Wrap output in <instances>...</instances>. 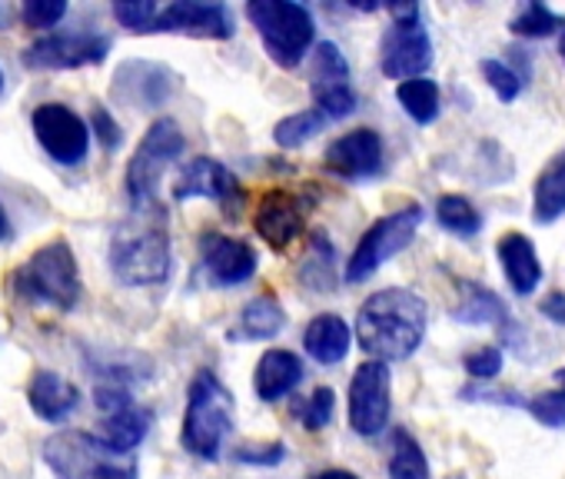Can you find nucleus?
<instances>
[{
  "mask_svg": "<svg viewBox=\"0 0 565 479\" xmlns=\"http://www.w3.org/2000/svg\"><path fill=\"white\" fill-rule=\"evenodd\" d=\"M429 310L426 300L413 290H380L356 313V340L376 363H403L409 360L426 337Z\"/></svg>",
  "mask_w": 565,
  "mask_h": 479,
  "instance_id": "1",
  "label": "nucleus"
},
{
  "mask_svg": "<svg viewBox=\"0 0 565 479\" xmlns=\"http://www.w3.org/2000/svg\"><path fill=\"white\" fill-rule=\"evenodd\" d=\"M170 233L157 206H134V216L110 240V270L127 287H153L170 277Z\"/></svg>",
  "mask_w": 565,
  "mask_h": 479,
  "instance_id": "2",
  "label": "nucleus"
},
{
  "mask_svg": "<svg viewBox=\"0 0 565 479\" xmlns=\"http://www.w3.org/2000/svg\"><path fill=\"white\" fill-rule=\"evenodd\" d=\"M11 290L34 307H54V310H74L84 297L77 257L67 240H51L41 247L18 274L11 277Z\"/></svg>",
  "mask_w": 565,
  "mask_h": 479,
  "instance_id": "3",
  "label": "nucleus"
},
{
  "mask_svg": "<svg viewBox=\"0 0 565 479\" xmlns=\"http://www.w3.org/2000/svg\"><path fill=\"white\" fill-rule=\"evenodd\" d=\"M230 429H233V396L216 380V373L200 370L186 390L180 443L186 453L200 459H220V449Z\"/></svg>",
  "mask_w": 565,
  "mask_h": 479,
  "instance_id": "4",
  "label": "nucleus"
},
{
  "mask_svg": "<svg viewBox=\"0 0 565 479\" xmlns=\"http://www.w3.org/2000/svg\"><path fill=\"white\" fill-rule=\"evenodd\" d=\"M246 18L256 28L269 61L279 64L282 71L297 67L313 47L317 24L303 4H290V0H253L246 8Z\"/></svg>",
  "mask_w": 565,
  "mask_h": 479,
  "instance_id": "5",
  "label": "nucleus"
},
{
  "mask_svg": "<svg viewBox=\"0 0 565 479\" xmlns=\"http://www.w3.org/2000/svg\"><path fill=\"white\" fill-rule=\"evenodd\" d=\"M44 459L57 479H137V462L114 453L94 433H61L44 443Z\"/></svg>",
  "mask_w": 565,
  "mask_h": 479,
  "instance_id": "6",
  "label": "nucleus"
},
{
  "mask_svg": "<svg viewBox=\"0 0 565 479\" xmlns=\"http://www.w3.org/2000/svg\"><path fill=\"white\" fill-rule=\"evenodd\" d=\"M423 223V206L409 203L403 210H393L380 216L356 244L350 264H347V284H366L386 260H393L399 251L413 244V236Z\"/></svg>",
  "mask_w": 565,
  "mask_h": 479,
  "instance_id": "7",
  "label": "nucleus"
},
{
  "mask_svg": "<svg viewBox=\"0 0 565 479\" xmlns=\"http://www.w3.org/2000/svg\"><path fill=\"white\" fill-rule=\"evenodd\" d=\"M393 24L383 34L380 44V67L393 81H413L423 77L433 64V41L423 24V14L416 4L390 8Z\"/></svg>",
  "mask_w": 565,
  "mask_h": 479,
  "instance_id": "8",
  "label": "nucleus"
},
{
  "mask_svg": "<svg viewBox=\"0 0 565 479\" xmlns=\"http://www.w3.org/2000/svg\"><path fill=\"white\" fill-rule=\"evenodd\" d=\"M183 147H186V140H183V130L177 127V120L160 117L150 124L134 160L127 163V193H130L134 206H153L160 177L183 153Z\"/></svg>",
  "mask_w": 565,
  "mask_h": 479,
  "instance_id": "9",
  "label": "nucleus"
},
{
  "mask_svg": "<svg viewBox=\"0 0 565 479\" xmlns=\"http://www.w3.org/2000/svg\"><path fill=\"white\" fill-rule=\"evenodd\" d=\"M38 143L47 150L51 160L61 167H77L87 160L90 150V127L84 124L81 114H74L64 104H41L31 117Z\"/></svg>",
  "mask_w": 565,
  "mask_h": 479,
  "instance_id": "10",
  "label": "nucleus"
},
{
  "mask_svg": "<svg viewBox=\"0 0 565 479\" xmlns=\"http://www.w3.org/2000/svg\"><path fill=\"white\" fill-rule=\"evenodd\" d=\"M390 366L366 360L363 366H356L353 380H350V426L360 436H376L386 429L390 423Z\"/></svg>",
  "mask_w": 565,
  "mask_h": 479,
  "instance_id": "11",
  "label": "nucleus"
},
{
  "mask_svg": "<svg viewBox=\"0 0 565 479\" xmlns=\"http://www.w3.org/2000/svg\"><path fill=\"white\" fill-rule=\"evenodd\" d=\"M110 54V38L104 34H51L24 51V67L31 71H77L94 67Z\"/></svg>",
  "mask_w": 565,
  "mask_h": 479,
  "instance_id": "12",
  "label": "nucleus"
},
{
  "mask_svg": "<svg viewBox=\"0 0 565 479\" xmlns=\"http://www.w3.org/2000/svg\"><path fill=\"white\" fill-rule=\"evenodd\" d=\"M150 31L160 34H186V38H206V41H226L233 38V18L223 4H203V0H177L157 11Z\"/></svg>",
  "mask_w": 565,
  "mask_h": 479,
  "instance_id": "13",
  "label": "nucleus"
},
{
  "mask_svg": "<svg viewBox=\"0 0 565 479\" xmlns=\"http://www.w3.org/2000/svg\"><path fill=\"white\" fill-rule=\"evenodd\" d=\"M256 251L246 240L223 236V233H203L200 236V267L210 277L213 287H239L256 274Z\"/></svg>",
  "mask_w": 565,
  "mask_h": 479,
  "instance_id": "14",
  "label": "nucleus"
},
{
  "mask_svg": "<svg viewBox=\"0 0 565 479\" xmlns=\"http://www.w3.org/2000/svg\"><path fill=\"white\" fill-rule=\"evenodd\" d=\"M303 213H307V206H303V200L297 193L269 190L256 206L253 226L273 251H287L294 240L303 233Z\"/></svg>",
  "mask_w": 565,
  "mask_h": 479,
  "instance_id": "15",
  "label": "nucleus"
},
{
  "mask_svg": "<svg viewBox=\"0 0 565 479\" xmlns=\"http://www.w3.org/2000/svg\"><path fill=\"white\" fill-rule=\"evenodd\" d=\"M383 167V137L370 127L350 130L327 150V170L343 180H366Z\"/></svg>",
  "mask_w": 565,
  "mask_h": 479,
  "instance_id": "16",
  "label": "nucleus"
},
{
  "mask_svg": "<svg viewBox=\"0 0 565 479\" xmlns=\"http://www.w3.org/2000/svg\"><path fill=\"white\" fill-rule=\"evenodd\" d=\"M173 196L177 200L206 196V200H216V203H230V200L239 196V180H236V173L226 163H220L213 157H193L180 170Z\"/></svg>",
  "mask_w": 565,
  "mask_h": 479,
  "instance_id": "17",
  "label": "nucleus"
},
{
  "mask_svg": "<svg viewBox=\"0 0 565 479\" xmlns=\"http://www.w3.org/2000/svg\"><path fill=\"white\" fill-rule=\"evenodd\" d=\"M495 254H499V264H502V274H505L512 294H519V297L535 294V287L542 284V264H539L532 240L525 233H505V236H499Z\"/></svg>",
  "mask_w": 565,
  "mask_h": 479,
  "instance_id": "18",
  "label": "nucleus"
},
{
  "mask_svg": "<svg viewBox=\"0 0 565 479\" xmlns=\"http://www.w3.org/2000/svg\"><path fill=\"white\" fill-rule=\"evenodd\" d=\"M303 380V360L290 350H266L253 370V390L263 403H276L294 393Z\"/></svg>",
  "mask_w": 565,
  "mask_h": 479,
  "instance_id": "19",
  "label": "nucleus"
},
{
  "mask_svg": "<svg viewBox=\"0 0 565 479\" xmlns=\"http://www.w3.org/2000/svg\"><path fill=\"white\" fill-rule=\"evenodd\" d=\"M28 403L44 423H64L81 406V390L51 370H38L28 386Z\"/></svg>",
  "mask_w": 565,
  "mask_h": 479,
  "instance_id": "20",
  "label": "nucleus"
},
{
  "mask_svg": "<svg viewBox=\"0 0 565 479\" xmlns=\"http://www.w3.org/2000/svg\"><path fill=\"white\" fill-rule=\"evenodd\" d=\"M350 343H353V333H350V323L337 313H320L313 317V323L307 327L303 333V347L307 353L323 363V366H333V363H343L347 353H350Z\"/></svg>",
  "mask_w": 565,
  "mask_h": 479,
  "instance_id": "21",
  "label": "nucleus"
},
{
  "mask_svg": "<svg viewBox=\"0 0 565 479\" xmlns=\"http://www.w3.org/2000/svg\"><path fill=\"white\" fill-rule=\"evenodd\" d=\"M565 213V147L545 163V170L535 180L532 190V220L535 223H555Z\"/></svg>",
  "mask_w": 565,
  "mask_h": 479,
  "instance_id": "22",
  "label": "nucleus"
},
{
  "mask_svg": "<svg viewBox=\"0 0 565 479\" xmlns=\"http://www.w3.org/2000/svg\"><path fill=\"white\" fill-rule=\"evenodd\" d=\"M150 423H153V413H150V409H143V406H127V409L107 416L94 436H97L104 446H110L114 453H127V456H130V453L143 443V436L150 433Z\"/></svg>",
  "mask_w": 565,
  "mask_h": 479,
  "instance_id": "23",
  "label": "nucleus"
},
{
  "mask_svg": "<svg viewBox=\"0 0 565 479\" xmlns=\"http://www.w3.org/2000/svg\"><path fill=\"white\" fill-rule=\"evenodd\" d=\"M282 327H287V310L279 307V300L273 294H263L243 307L233 337L236 340H273L282 333Z\"/></svg>",
  "mask_w": 565,
  "mask_h": 479,
  "instance_id": "24",
  "label": "nucleus"
},
{
  "mask_svg": "<svg viewBox=\"0 0 565 479\" xmlns=\"http://www.w3.org/2000/svg\"><path fill=\"white\" fill-rule=\"evenodd\" d=\"M313 110L330 120H343L356 110V91L350 77H313Z\"/></svg>",
  "mask_w": 565,
  "mask_h": 479,
  "instance_id": "25",
  "label": "nucleus"
},
{
  "mask_svg": "<svg viewBox=\"0 0 565 479\" xmlns=\"http://www.w3.org/2000/svg\"><path fill=\"white\" fill-rule=\"evenodd\" d=\"M396 100L416 124H433L439 117V84L429 77H413L396 87Z\"/></svg>",
  "mask_w": 565,
  "mask_h": 479,
  "instance_id": "26",
  "label": "nucleus"
},
{
  "mask_svg": "<svg viewBox=\"0 0 565 479\" xmlns=\"http://www.w3.org/2000/svg\"><path fill=\"white\" fill-rule=\"evenodd\" d=\"M462 290H466L462 304L452 310V317L459 323H502L505 320V307H502V300L492 290L476 287V284H469Z\"/></svg>",
  "mask_w": 565,
  "mask_h": 479,
  "instance_id": "27",
  "label": "nucleus"
},
{
  "mask_svg": "<svg viewBox=\"0 0 565 479\" xmlns=\"http://www.w3.org/2000/svg\"><path fill=\"white\" fill-rule=\"evenodd\" d=\"M327 127V117L320 110H300V114H290L282 117L276 127H273V140L282 147V150H297L303 143H310L320 130Z\"/></svg>",
  "mask_w": 565,
  "mask_h": 479,
  "instance_id": "28",
  "label": "nucleus"
},
{
  "mask_svg": "<svg viewBox=\"0 0 565 479\" xmlns=\"http://www.w3.org/2000/svg\"><path fill=\"white\" fill-rule=\"evenodd\" d=\"M436 220H439L443 230H449V233H456V236H476V233L482 230L479 210H476L466 196H459V193L439 196V203H436Z\"/></svg>",
  "mask_w": 565,
  "mask_h": 479,
  "instance_id": "29",
  "label": "nucleus"
},
{
  "mask_svg": "<svg viewBox=\"0 0 565 479\" xmlns=\"http://www.w3.org/2000/svg\"><path fill=\"white\" fill-rule=\"evenodd\" d=\"M390 479H429V462L423 446L409 433L393 436V456H390Z\"/></svg>",
  "mask_w": 565,
  "mask_h": 479,
  "instance_id": "30",
  "label": "nucleus"
},
{
  "mask_svg": "<svg viewBox=\"0 0 565 479\" xmlns=\"http://www.w3.org/2000/svg\"><path fill=\"white\" fill-rule=\"evenodd\" d=\"M509 31L519 34V38H548L555 31H565V18L548 11L545 4H535V0H529V4H522L515 11V18L509 21Z\"/></svg>",
  "mask_w": 565,
  "mask_h": 479,
  "instance_id": "31",
  "label": "nucleus"
},
{
  "mask_svg": "<svg viewBox=\"0 0 565 479\" xmlns=\"http://www.w3.org/2000/svg\"><path fill=\"white\" fill-rule=\"evenodd\" d=\"M542 426L548 429H565V370L558 373V386L555 390H545L532 400L522 403Z\"/></svg>",
  "mask_w": 565,
  "mask_h": 479,
  "instance_id": "32",
  "label": "nucleus"
},
{
  "mask_svg": "<svg viewBox=\"0 0 565 479\" xmlns=\"http://www.w3.org/2000/svg\"><path fill=\"white\" fill-rule=\"evenodd\" d=\"M333 409H337V393H333L330 386H317V390L310 393V400H303L300 406H294V416H300L303 429L317 433V429L330 426Z\"/></svg>",
  "mask_w": 565,
  "mask_h": 479,
  "instance_id": "33",
  "label": "nucleus"
},
{
  "mask_svg": "<svg viewBox=\"0 0 565 479\" xmlns=\"http://www.w3.org/2000/svg\"><path fill=\"white\" fill-rule=\"evenodd\" d=\"M310 274H320V290H333V247L327 233H313V244L303 264V280H310Z\"/></svg>",
  "mask_w": 565,
  "mask_h": 479,
  "instance_id": "34",
  "label": "nucleus"
},
{
  "mask_svg": "<svg viewBox=\"0 0 565 479\" xmlns=\"http://www.w3.org/2000/svg\"><path fill=\"white\" fill-rule=\"evenodd\" d=\"M479 71H482V77L489 81V87L495 91V97L502 100V104H512L515 97H519V91H522V77L515 74V71H509L502 61H482L479 64Z\"/></svg>",
  "mask_w": 565,
  "mask_h": 479,
  "instance_id": "35",
  "label": "nucleus"
},
{
  "mask_svg": "<svg viewBox=\"0 0 565 479\" xmlns=\"http://www.w3.org/2000/svg\"><path fill=\"white\" fill-rule=\"evenodd\" d=\"M157 11H160V8L153 4V0H120V4H114V18H117L127 31H150Z\"/></svg>",
  "mask_w": 565,
  "mask_h": 479,
  "instance_id": "36",
  "label": "nucleus"
},
{
  "mask_svg": "<svg viewBox=\"0 0 565 479\" xmlns=\"http://www.w3.org/2000/svg\"><path fill=\"white\" fill-rule=\"evenodd\" d=\"M67 14L64 0H28L24 4V24L28 28H57Z\"/></svg>",
  "mask_w": 565,
  "mask_h": 479,
  "instance_id": "37",
  "label": "nucleus"
},
{
  "mask_svg": "<svg viewBox=\"0 0 565 479\" xmlns=\"http://www.w3.org/2000/svg\"><path fill=\"white\" fill-rule=\"evenodd\" d=\"M462 366H466V373L476 376V380H495L499 370H502V350H499V347H482V350L469 353V356L462 360Z\"/></svg>",
  "mask_w": 565,
  "mask_h": 479,
  "instance_id": "38",
  "label": "nucleus"
},
{
  "mask_svg": "<svg viewBox=\"0 0 565 479\" xmlns=\"http://www.w3.org/2000/svg\"><path fill=\"white\" fill-rule=\"evenodd\" d=\"M282 456H287V446H282L279 439H273V443H259V446H239L236 449V462H246V466H276Z\"/></svg>",
  "mask_w": 565,
  "mask_h": 479,
  "instance_id": "39",
  "label": "nucleus"
},
{
  "mask_svg": "<svg viewBox=\"0 0 565 479\" xmlns=\"http://www.w3.org/2000/svg\"><path fill=\"white\" fill-rule=\"evenodd\" d=\"M90 134H97L100 137V143H104V150H117L120 143H124V134H120V127H117V120L104 110V107H97L94 114H90Z\"/></svg>",
  "mask_w": 565,
  "mask_h": 479,
  "instance_id": "40",
  "label": "nucleus"
},
{
  "mask_svg": "<svg viewBox=\"0 0 565 479\" xmlns=\"http://www.w3.org/2000/svg\"><path fill=\"white\" fill-rule=\"evenodd\" d=\"M94 403H97V409H104L107 416H114V413H120V409H127V406H134V400H130V393L124 390V386H97L94 390Z\"/></svg>",
  "mask_w": 565,
  "mask_h": 479,
  "instance_id": "41",
  "label": "nucleus"
},
{
  "mask_svg": "<svg viewBox=\"0 0 565 479\" xmlns=\"http://www.w3.org/2000/svg\"><path fill=\"white\" fill-rule=\"evenodd\" d=\"M539 313L548 317L552 323L565 327V290H552V294L539 304Z\"/></svg>",
  "mask_w": 565,
  "mask_h": 479,
  "instance_id": "42",
  "label": "nucleus"
},
{
  "mask_svg": "<svg viewBox=\"0 0 565 479\" xmlns=\"http://www.w3.org/2000/svg\"><path fill=\"white\" fill-rule=\"evenodd\" d=\"M11 236H14V230H11V216H8L4 203H0V244H8Z\"/></svg>",
  "mask_w": 565,
  "mask_h": 479,
  "instance_id": "43",
  "label": "nucleus"
},
{
  "mask_svg": "<svg viewBox=\"0 0 565 479\" xmlns=\"http://www.w3.org/2000/svg\"><path fill=\"white\" fill-rule=\"evenodd\" d=\"M313 479H360V476L350 472V469H323V472H317Z\"/></svg>",
  "mask_w": 565,
  "mask_h": 479,
  "instance_id": "44",
  "label": "nucleus"
},
{
  "mask_svg": "<svg viewBox=\"0 0 565 479\" xmlns=\"http://www.w3.org/2000/svg\"><path fill=\"white\" fill-rule=\"evenodd\" d=\"M558 54H562V61H565V31H562V38H558Z\"/></svg>",
  "mask_w": 565,
  "mask_h": 479,
  "instance_id": "45",
  "label": "nucleus"
},
{
  "mask_svg": "<svg viewBox=\"0 0 565 479\" xmlns=\"http://www.w3.org/2000/svg\"><path fill=\"white\" fill-rule=\"evenodd\" d=\"M0 91H4V71H0Z\"/></svg>",
  "mask_w": 565,
  "mask_h": 479,
  "instance_id": "46",
  "label": "nucleus"
}]
</instances>
